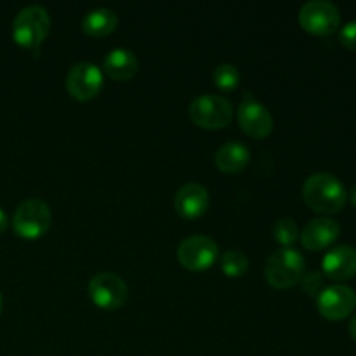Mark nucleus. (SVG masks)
Listing matches in <instances>:
<instances>
[{
  "mask_svg": "<svg viewBox=\"0 0 356 356\" xmlns=\"http://www.w3.org/2000/svg\"><path fill=\"white\" fill-rule=\"evenodd\" d=\"M302 200L320 214H337L348 202V191L339 177L329 172L312 174L302 184Z\"/></svg>",
  "mask_w": 356,
  "mask_h": 356,
  "instance_id": "nucleus-1",
  "label": "nucleus"
},
{
  "mask_svg": "<svg viewBox=\"0 0 356 356\" xmlns=\"http://www.w3.org/2000/svg\"><path fill=\"white\" fill-rule=\"evenodd\" d=\"M305 266L306 261L299 250L294 247H282L268 257L264 275L271 287L284 291L302 280Z\"/></svg>",
  "mask_w": 356,
  "mask_h": 356,
  "instance_id": "nucleus-2",
  "label": "nucleus"
},
{
  "mask_svg": "<svg viewBox=\"0 0 356 356\" xmlns=\"http://www.w3.org/2000/svg\"><path fill=\"white\" fill-rule=\"evenodd\" d=\"M51 30V17L42 6H26L13 23V38L24 49H37Z\"/></svg>",
  "mask_w": 356,
  "mask_h": 356,
  "instance_id": "nucleus-3",
  "label": "nucleus"
},
{
  "mask_svg": "<svg viewBox=\"0 0 356 356\" xmlns=\"http://www.w3.org/2000/svg\"><path fill=\"white\" fill-rule=\"evenodd\" d=\"M52 222V212L42 198H28L17 205L13 216V228L21 238L35 240L47 233Z\"/></svg>",
  "mask_w": 356,
  "mask_h": 356,
  "instance_id": "nucleus-4",
  "label": "nucleus"
},
{
  "mask_svg": "<svg viewBox=\"0 0 356 356\" xmlns=\"http://www.w3.org/2000/svg\"><path fill=\"white\" fill-rule=\"evenodd\" d=\"M190 118L204 129H222L232 122L233 106L226 97L218 94H202L190 104Z\"/></svg>",
  "mask_w": 356,
  "mask_h": 356,
  "instance_id": "nucleus-5",
  "label": "nucleus"
},
{
  "mask_svg": "<svg viewBox=\"0 0 356 356\" xmlns=\"http://www.w3.org/2000/svg\"><path fill=\"white\" fill-rule=\"evenodd\" d=\"M89 298L97 308L118 309L129 298V287L124 278L111 271H101L89 282Z\"/></svg>",
  "mask_w": 356,
  "mask_h": 356,
  "instance_id": "nucleus-6",
  "label": "nucleus"
},
{
  "mask_svg": "<svg viewBox=\"0 0 356 356\" xmlns=\"http://www.w3.org/2000/svg\"><path fill=\"white\" fill-rule=\"evenodd\" d=\"M299 23L309 33L325 37L337 31L341 13L336 3L329 0H309L299 9Z\"/></svg>",
  "mask_w": 356,
  "mask_h": 356,
  "instance_id": "nucleus-7",
  "label": "nucleus"
},
{
  "mask_svg": "<svg viewBox=\"0 0 356 356\" xmlns=\"http://www.w3.org/2000/svg\"><path fill=\"white\" fill-rule=\"evenodd\" d=\"M104 82L103 70L90 61H80L66 73V90L76 101H90L101 92Z\"/></svg>",
  "mask_w": 356,
  "mask_h": 356,
  "instance_id": "nucleus-8",
  "label": "nucleus"
},
{
  "mask_svg": "<svg viewBox=\"0 0 356 356\" xmlns=\"http://www.w3.org/2000/svg\"><path fill=\"white\" fill-rule=\"evenodd\" d=\"M219 247L211 236L191 235L186 236L177 247V259L186 270H209L218 261Z\"/></svg>",
  "mask_w": 356,
  "mask_h": 356,
  "instance_id": "nucleus-9",
  "label": "nucleus"
},
{
  "mask_svg": "<svg viewBox=\"0 0 356 356\" xmlns=\"http://www.w3.org/2000/svg\"><path fill=\"white\" fill-rule=\"evenodd\" d=\"M316 308L323 318L330 322H339L348 318L356 308V294L351 287L343 284L330 285L322 289L316 298Z\"/></svg>",
  "mask_w": 356,
  "mask_h": 356,
  "instance_id": "nucleus-10",
  "label": "nucleus"
},
{
  "mask_svg": "<svg viewBox=\"0 0 356 356\" xmlns=\"http://www.w3.org/2000/svg\"><path fill=\"white\" fill-rule=\"evenodd\" d=\"M236 118H238L242 131L250 138L263 139L273 131V117H271L270 110L250 92H245L242 103L238 104Z\"/></svg>",
  "mask_w": 356,
  "mask_h": 356,
  "instance_id": "nucleus-11",
  "label": "nucleus"
},
{
  "mask_svg": "<svg viewBox=\"0 0 356 356\" xmlns=\"http://www.w3.org/2000/svg\"><path fill=\"white\" fill-rule=\"evenodd\" d=\"M341 235V226L332 218H316L312 219L308 225L302 228L301 243L305 249L313 250H323L329 245H332Z\"/></svg>",
  "mask_w": 356,
  "mask_h": 356,
  "instance_id": "nucleus-12",
  "label": "nucleus"
},
{
  "mask_svg": "<svg viewBox=\"0 0 356 356\" xmlns=\"http://www.w3.org/2000/svg\"><path fill=\"white\" fill-rule=\"evenodd\" d=\"M176 212L184 219H195L205 214L209 209V191L200 183H186L176 191L174 197Z\"/></svg>",
  "mask_w": 356,
  "mask_h": 356,
  "instance_id": "nucleus-13",
  "label": "nucleus"
},
{
  "mask_svg": "<svg viewBox=\"0 0 356 356\" xmlns=\"http://www.w3.org/2000/svg\"><path fill=\"white\" fill-rule=\"evenodd\" d=\"M322 270L336 282L350 280L356 275V249L351 245L332 247L322 259Z\"/></svg>",
  "mask_w": 356,
  "mask_h": 356,
  "instance_id": "nucleus-14",
  "label": "nucleus"
},
{
  "mask_svg": "<svg viewBox=\"0 0 356 356\" xmlns=\"http://www.w3.org/2000/svg\"><path fill=\"white\" fill-rule=\"evenodd\" d=\"M139 61L132 51L125 47H115L104 56L103 70L110 79L129 80L138 73Z\"/></svg>",
  "mask_w": 356,
  "mask_h": 356,
  "instance_id": "nucleus-15",
  "label": "nucleus"
},
{
  "mask_svg": "<svg viewBox=\"0 0 356 356\" xmlns=\"http://www.w3.org/2000/svg\"><path fill=\"white\" fill-rule=\"evenodd\" d=\"M250 162V152L243 143L228 141L216 152V165L219 170L228 174L240 172Z\"/></svg>",
  "mask_w": 356,
  "mask_h": 356,
  "instance_id": "nucleus-16",
  "label": "nucleus"
},
{
  "mask_svg": "<svg viewBox=\"0 0 356 356\" xmlns=\"http://www.w3.org/2000/svg\"><path fill=\"white\" fill-rule=\"evenodd\" d=\"M118 24V16L113 9L108 7H97L90 9L86 16L82 17V30L83 33L90 37H106L113 33Z\"/></svg>",
  "mask_w": 356,
  "mask_h": 356,
  "instance_id": "nucleus-17",
  "label": "nucleus"
},
{
  "mask_svg": "<svg viewBox=\"0 0 356 356\" xmlns=\"http://www.w3.org/2000/svg\"><path fill=\"white\" fill-rule=\"evenodd\" d=\"M219 266L225 275L238 278L249 270V257L242 250H226L219 256Z\"/></svg>",
  "mask_w": 356,
  "mask_h": 356,
  "instance_id": "nucleus-18",
  "label": "nucleus"
},
{
  "mask_svg": "<svg viewBox=\"0 0 356 356\" xmlns=\"http://www.w3.org/2000/svg\"><path fill=\"white\" fill-rule=\"evenodd\" d=\"M273 238L282 247H292L299 238V228L294 219L282 218L273 225Z\"/></svg>",
  "mask_w": 356,
  "mask_h": 356,
  "instance_id": "nucleus-19",
  "label": "nucleus"
},
{
  "mask_svg": "<svg viewBox=\"0 0 356 356\" xmlns=\"http://www.w3.org/2000/svg\"><path fill=\"white\" fill-rule=\"evenodd\" d=\"M214 83L221 90H233L240 83V72L235 65L222 63L214 70Z\"/></svg>",
  "mask_w": 356,
  "mask_h": 356,
  "instance_id": "nucleus-20",
  "label": "nucleus"
},
{
  "mask_svg": "<svg viewBox=\"0 0 356 356\" xmlns=\"http://www.w3.org/2000/svg\"><path fill=\"white\" fill-rule=\"evenodd\" d=\"M339 42L350 51H356V21H350L339 28Z\"/></svg>",
  "mask_w": 356,
  "mask_h": 356,
  "instance_id": "nucleus-21",
  "label": "nucleus"
},
{
  "mask_svg": "<svg viewBox=\"0 0 356 356\" xmlns=\"http://www.w3.org/2000/svg\"><path fill=\"white\" fill-rule=\"evenodd\" d=\"M7 225H9V218H7L6 211H3V209L0 207V233L6 232Z\"/></svg>",
  "mask_w": 356,
  "mask_h": 356,
  "instance_id": "nucleus-22",
  "label": "nucleus"
},
{
  "mask_svg": "<svg viewBox=\"0 0 356 356\" xmlns=\"http://www.w3.org/2000/svg\"><path fill=\"white\" fill-rule=\"evenodd\" d=\"M350 336L356 341V315L351 318V322H350Z\"/></svg>",
  "mask_w": 356,
  "mask_h": 356,
  "instance_id": "nucleus-23",
  "label": "nucleus"
},
{
  "mask_svg": "<svg viewBox=\"0 0 356 356\" xmlns=\"http://www.w3.org/2000/svg\"><path fill=\"white\" fill-rule=\"evenodd\" d=\"M348 198H350L351 204H353L355 207H356V184H355L353 188H351V193H348Z\"/></svg>",
  "mask_w": 356,
  "mask_h": 356,
  "instance_id": "nucleus-24",
  "label": "nucleus"
},
{
  "mask_svg": "<svg viewBox=\"0 0 356 356\" xmlns=\"http://www.w3.org/2000/svg\"><path fill=\"white\" fill-rule=\"evenodd\" d=\"M2 308H3V298L2 294H0V313H2Z\"/></svg>",
  "mask_w": 356,
  "mask_h": 356,
  "instance_id": "nucleus-25",
  "label": "nucleus"
}]
</instances>
